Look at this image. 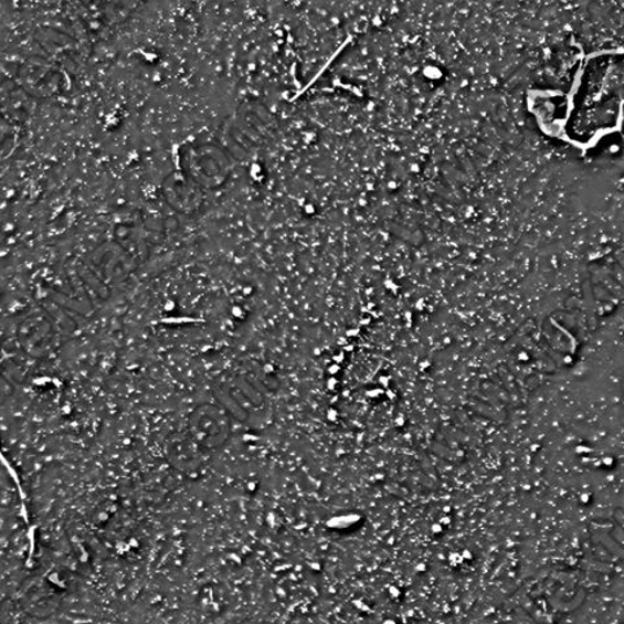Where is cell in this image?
I'll return each mask as SVG.
<instances>
[{
  "label": "cell",
  "instance_id": "obj_3",
  "mask_svg": "<svg viewBox=\"0 0 624 624\" xmlns=\"http://www.w3.org/2000/svg\"><path fill=\"white\" fill-rule=\"evenodd\" d=\"M165 455L176 472L193 475L200 472L203 466L205 454L201 451L188 431H174L167 437L165 444Z\"/></svg>",
  "mask_w": 624,
  "mask_h": 624
},
{
  "label": "cell",
  "instance_id": "obj_1",
  "mask_svg": "<svg viewBox=\"0 0 624 624\" xmlns=\"http://www.w3.org/2000/svg\"><path fill=\"white\" fill-rule=\"evenodd\" d=\"M214 395L233 421L260 427L267 421L269 401L266 391L252 374H232L220 381Z\"/></svg>",
  "mask_w": 624,
  "mask_h": 624
},
{
  "label": "cell",
  "instance_id": "obj_2",
  "mask_svg": "<svg viewBox=\"0 0 624 624\" xmlns=\"http://www.w3.org/2000/svg\"><path fill=\"white\" fill-rule=\"evenodd\" d=\"M233 420L219 403H202L189 415L187 431L204 454L222 451L233 433Z\"/></svg>",
  "mask_w": 624,
  "mask_h": 624
}]
</instances>
